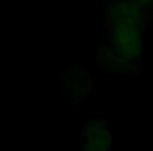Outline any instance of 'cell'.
Returning a JSON list of instances; mask_svg holds the SVG:
<instances>
[{
	"label": "cell",
	"instance_id": "6da1fadb",
	"mask_svg": "<svg viewBox=\"0 0 153 151\" xmlns=\"http://www.w3.org/2000/svg\"><path fill=\"white\" fill-rule=\"evenodd\" d=\"M147 22L144 12L130 0L112 1L104 23L106 40L97 48V61L110 72L137 74L143 69L142 39Z\"/></svg>",
	"mask_w": 153,
	"mask_h": 151
},
{
	"label": "cell",
	"instance_id": "7a4b0ae2",
	"mask_svg": "<svg viewBox=\"0 0 153 151\" xmlns=\"http://www.w3.org/2000/svg\"><path fill=\"white\" fill-rule=\"evenodd\" d=\"M62 90L74 102H80L92 89V80L81 68H70L61 76Z\"/></svg>",
	"mask_w": 153,
	"mask_h": 151
},
{
	"label": "cell",
	"instance_id": "3957f363",
	"mask_svg": "<svg viewBox=\"0 0 153 151\" xmlns=\"http://www.w3.org/2000/svg\"><path fill=\"white\" fill-rule=\"evenodd\" d=\"M108 124L104 120H94L86 124L82 134V146L86 150H106L111 145Z\"/></svg>",
	"mask_w": 153,
	"mask_h": 151
},
{
	"label": "cell",
	"instance_id": "277c9868",
	"mask_svg": "<svg viewBox=\"0 0 153 151\" xmlns=\"http://www.w3.org/2000/svg\"><path fill=\"white\" fill-rule=\"evenodd\" d=\"M135 5H137L146 16L147 20L148 17H151V13H153V0H130Z\"/></svg>",
	"mask_w": 153,
	"mask_h": 151
}]
</instances>
